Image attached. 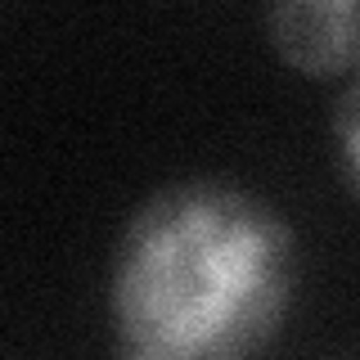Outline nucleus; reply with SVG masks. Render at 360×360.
<instances>
[{"mask_svg":"<svg viewBox=\"0 0 360 360\" xmlns=\"http://www.w3.org/2000/svg\"><path fill=\"white\" fill-rule=\"evenodd\" d=\"M266 37L279 59L311 82L352 77L360 59L356 0H266Z\"/></svg>","mask_w":360,"mask_h":360,"instance_id":"2","label":"nucleus"},{"mask_svg":"<svg viewBox=\"0 0 360 360\" xmlns=\"http://www.w3.org/2000/svg\"><path fill=\"white\" fill-rule=\"evenodd\" d=\"M356 104H360V90H356L352 77H347L342 99H338V131H342V176H347V189H352V194H356V140H360Z\"/></svg>","mask_w":360,"mask_h":360,"instance_id":"3","label":"nucleus"},{"mask_svg":"<svg viewBox=\"0 0 360 360\" xmlns=\"http://www.w3.org/2000/svg\"><path fill=\"white\" fill-rule=\"evenodd\" d=\"M297 239L225 176L172 180L131 212L112 262V324L131 360H239L279 333Z\"/></svg>","mask_w":360,"mask_h":360,"instance_id":"1","label":"nucleus"}]
</instances>
